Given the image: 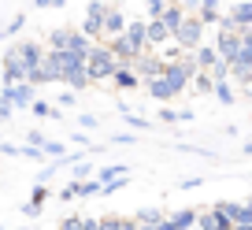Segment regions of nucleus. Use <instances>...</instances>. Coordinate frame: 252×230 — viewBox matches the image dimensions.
<instances>
[{
    "instance_id": "nucleus-19",
    "label": "nucleus",
    "mask_w": 252,
    "mask_h": 230,
    "mask_svg": "<svg viewBox=\"0 0 252 230\" xmlns=\"http://www.w3.org/2000/svg\"><path fill=\"white\" fill-rule=\"evenodd\" d=\"M193 64H197V71H200V74H208L215 64H219V52H215L212 45H200L197 52H193Z\"/></svg>"
},
{
    "instance_id": "nucleus-25",
    "label": "nucleus",
    "mask_w": 252,
    "mask_h": 230,
    "mask_svg": "<svg viewBox=\"0 0 252 230\" xmlns=\"http://www.w3.org/2000/svg\"><path fill=\"white\" fill-rule=\"evenodd\" d=\"M23 26H26V15L19 11V15H11V19H8V26L0 30V41H4V37H15V33L23 30Z\"/></svg>"
},
{
    "instance_id": "nucleus-9",
    "label": "nucleus",
    "mask_w": 252,
    "mask_h": 230,
    "mask_svg": "<svg viewBox=\"0 0 252 230\" xmlns=\"http://www.w3.org/2000/svg\"><path fill=\"white\" fill-rule=\"evenodd\" d=\"M15 52H19V60H23L26 74H30V71H37V67H41V60H45V52H48V48L41 45V41L26 37V41H15Z\"/></svg>"
},
{
    "instance_id": "nucleus-17",
    "label": "nucleus",
    "mask_w": 252,
    "mask_h": 230,
    "mask_svg": "<svg viewBox=\"0 0 252 230\" xmlns=\"http://www.w3.org/2000/svg\"><path fill=\"white\" fill-rule=\"evenodd\" d=\"M163 219H167L163 208H137V212H134V223H137V227H145V230H156Z\"/></svg>"
},
{
    "instance_id": "nucleus-44",
    "label": "nucleus",
    "mask_w": 252,
    "mask_h": 230,
    "mask_svg": "<svg viewBox=\"0 0 252 230\" xmlns=\"http://www.w3.org/2000/svg\"><path fill=\"white\" fill-rule=\"evenodd\" d=\"M241 230H252V227H241Z\"/></svg>"
},
{
    "instance_id": "nucleus-30",
    "label": "nucleus",
    "mask_w": 252,
    "mask_h": 230,
    "mask_svg": "<svg viewBox=\"0 0 252 230\" xmlns=\"http://www.w3.org/2000/svg\"><path fill=\"white\" fill-rule=\"evenodd\" d=\"M30 108H33V115H41V119H56V115H60V111H56L52 104H45V100H33Z\"/></svg>"
},
{
    "instance_id": "nucleus-37",
    "label": "nucleus",
    "mask_w": 252,
    "mask_h": 230,
    "mask_svg": "<svg viewBox=\"0 0 252 230\" xmlns=\"http://www.w3.org/2000/svg\"><path fill=\"white\" fill-rule=\"evenodd\" d=\"M19 156L33 160V164H37V160H45V156H41V149H30V145H26V149H19Z\"/></svg>"
},
{
    "instance_id": "nucleus-33",
    "label": "nucleus",
    "mask_w": 252,
    "mask_h": 230,
    "mask_svg": "<svg viewBox=\"0 0 252 230\" xmlns=\"http://www.w3.org/2000/svg\"><path fill=\"white\" fill-rule=\"evenodd\" d=\"M89 175H93V164H89V160H82V164H74V182H86Z\"/></svg>"
},
{
    "instance_id": "nucleus-3",
    "label": "nucleus",
    "mask_w": 252,
    "mask_h": 230,
    "mask_svg": "<svg viewBox=\"0 0 252 230\" xmlns=\"http://www.w3.org/2000/svg\"><path fill=\"white\" fill-rule=\"evenodd\" d=\"M171 41L182 48V56H193L200 45H204V26L197 23V15H193V11H186V19H182V26L171 33Z\"/></svg>"
},
{
    "instance_id": "nucleus-41",
    "label": "nucleus",
    "mask_w": 252,
    "mask_h": 230,
    "mask_svg": "<svg viewBox=\"0 0 252 230\" xmlns=\"http://www.w3.org/2000/svg\"><path fill=\"white\" fill-rule=\"evenodd\" d=\"M11 111H15V108H11L8 100H0V123H4V119H11Z\"/></svg>"
},
{
    "instance_id": "nucleus-43",
    "label": "nucleus",
    "mask_w": 252,
    "mask_h": 230,
    "mask_svg": "<svg viewBox=\"0 0 252 230\" xmlns=\"http://www.w3.org/2000/svg\"><path fill=\"white\" fill-rule=\"evenodd\" d=\"M241 156H252V141H245V145H241Z\"/></svg>"
},
{
    "instance_id": "nucleus-13",
    "label": "nucleus",
    "mask_w": 252,
    "mask_h": 230,
    "mask_svg": "<svg viewBox=\"0 0 252 230\" xmlns=\"http://www.w3.org/2000/svg\"><path fill=\"white\" fill-rule=\"evenodd\" d=\"M141 86H145V93H149L152 100H159V104H167V100H174V97H182L178 89H174L171 82L163 78V74H159V78H152V82H141Z\"/></svg>"
},
{
    "instance_id": "nucleus-5",
    "label": "nucleus",
    "mask_w": 252,
    "mask_h": 230,
    "mask_svg": "<svg viewBox=\"0 0 252 230\" xmlns=\"http://www.w3.org/2000/svg\"><path fill=\"white\" fill-rule=\"evenodd\" d=\"M215 52H219V60H226V64H234L237 60V52H241V33L234 30V26H226V23H219V33H215Z\"/></svg>"
},
{
    "instance_id": "nucleus-21",
    "label": "nucleus",
    "mask_w": 252,
    "mask_h": 230,
    "mask_svg": "<svg viewBox=\"0 0 252 230\" xmlns=\"http://www.w3.org/2000/svg\"><path fill=\"white\" fill-rule=\"evenodd\" d=\"M182 19H186V8H182V4H167V8H163V19H159V23H163L167 26V30H178V26H182Z\"/></svg>"
},
{
    "instance_id": "nucleus-23",
    "label": "nucleus",
    "mask_w": 252,
    "mask_h": 230,
    "mask_svg": "<svg viewBox=\"0 0 252 230\" xmlns=\"http://www.w3.org/2000/svg\"><path fill=\"white\" fill-rule=\"evenodd\" d=\"M189 89H193V93L197 97H212V89H215V82H212V74H193V82H189Z\"/></svg>"
},
{
    "instance_id": "nucleus-24",
    "label": "nucleus",
    "mask_w": 252,
    "mask_h": 230,
    "mask_svg": "<svg viewBox=\"0 0 252 230\" xmlns=\"http://www.w3.org/2000/svg\"><path fill=\"white\" fill-rule=\"evenodd\" d=\"M93 178H96L100 186H104V182H111V178H126V167H123V164H108V167H100Z\"/></svg>"
},
{
    "instance_id": "nucleus-34",
    "label": "nucleus",
    "mask_w": 252,
    "mask_h": 230,
    "mask_svg": "<svg viewBox=\"0 0 252 230\" xmlns=\"http://www.w3.org/2000/svg\"><path fill=\"white\" fill-rule=\"evenodd\" d=\"M126 186V178H111V182H104V190H100V197H111V193H119Z\"/></svg>"
},
{
    "instance_id": "nucleus-2",
    "label": "nucleus",
    "mask_w": 252,
    "mask_h": 230,
    "mask_svg": "<svg viewBox=\"0 0 252 230\" xmlns=\"http://www.w3.org/2000/svg\"><path fill=\"white\" fill-rule=\"evenodd\" d=\"M89 48H93V41H86L78 30H67V26H60V30H48V52L89 56Z\"/></svg>"
},
{
    "instance_id": "nucleus-29",
    "label": "nucleus",
    "mask_w": 252,
    "mask_h": 230,
    "mask_svg": "<svg viewBox=\"0 0 252 230\" xmlns=\"http://www.w3.org/2000/svg\"><path fill=\"white\" fill-rule=\"evenodd\" d=\"M163 8H167V0H152V4H145V23H149V19H163Z\"/></svg>"
},
{
    "instance_id": "nucleus-42",
    "label": "nucleus",
    "mask_w": 252,
    "mask_h": 230,
    "mask_svg": "<svg viewBox=\"0 0 252 230\" xmlns=\"http://www.w3.org/2000/svg\"><path fill=\"white\" fill-rule=\"evenodd\" d=\"M115 141H119V145H134L137 137H134V134H115Z\"/></svg>"
},
{
    "instance_id": "nucleus-7",
    "label": "nucleus",
    "mask_w": 252,
    "mask_h": 230,
    "mask_svg": "<svg viewBox=\"0 0 252 230\" xmlns=\"http://www.w3.org/2000/svg\"><path fill=\"white\" fill-rule=\"evenodd\" d=\"M104 15H108V4H86V19H82V37L86 41H100V23H104Z\"/></svg>"
},
{
    "instance_id": "nucleus-47",
    "label": "nucleus",
    "mask_w": 252,
    "mask_h": 230,
    "mask_svg": "<svg viewBox=\"0 0 252 230\" xmlns=\"http://www.w3.org/2000/svg\"><path fill=\"white\" fill-rule=\"evenodd\" d=\"M193 230H197V227H193Z\"/></svg>"
},
{
    "instance_id": "nucleus-45",
    "label": "nucleus",
    "mask_w": 252,
    "mask_h": 230,
    "mask_svg": "<svg viewBox=\"0 0 252 230\" xmlns=\"http://www.w3.org/2000/svg\"><path fill=\"white\" fill-rule=\"evenodd\" d=\"M0 230H8V227H0Z\"/></svg>"
},
{
    "instance_id": "nucleus-8",
    "label": "nucleus",
    "mask_w": 252,
    "mask_h": 230,
    "mask_svg": "<svg viewBox=\"0 0 252 230\" xmlns=\"http://www.w3.org/2000/svg\"><path fill=\"white\" fill-rule=\"evenodd\" d=\"M130 71L137 74V82H152V78L163 74V60H159V52H141L134 64H130Z\"/></svg>"
},
{
    "instance_id": "nucleus-46",
    "label": "nucleus",
    "mask_w": 252,
    "mask_h": 230,
    "mask_svg": "<svg viewBox=\"0 0 252 230\" xmlns=\"http://www.w3.org/2000/svg\"><path fill=\"white\" fill-rule=\"evenodd\" d=\"M226 230H234V227H226Z\"/></svg>"
},
{
    "instance_id": "nucleus-16",
    "label": "nucleus",
    "mask_w": 252,
    "mask_h": 230,
    "mask_svg": "<svg viewBox=\"0 0 252 230\" xmlns=\"http://www.w3.org/2000/svg\"><path fill=\"white\" fill-rule=\"evenodd\" d=\"M123 37L137 48V52H149V41H145V19H130L123 30Z\"/></svg>"
},
{
    "instance_id": "nucleus-22",
    "label": "nucleus",
    "mask_w": 252,
    "mask_h": 230,
    "mask_svg": "<svg viewBox=\"0 0 252 230\" xmlns=\"http://www.w3.org/2000/svg\"><path fill=\"white\" fill-rule=\"evenodd\" d=\"M111 82H115L119 89H137V86H141V82H137V74L130 71V67H119V71L111 74Z\"/></svg>"
},
{
    "instance_id": "nucleus-36",
    "label": "nucleus",
    "mask_w": 252,
    "mask_h": 230,
    "mask_svg": "<svg viewBox=\"0 0 252 230\" xmlns=\"http://www.w3.org/2000/svg\"><path fill=\"white\" fill-rule=\"evenodd\" d=\"M159 119H163V123H182V111H171V108H159Z\"/></svg>"
},
{
    "instance_id": "nucleus-6",
    "label": "nucleus",
    "mask_w": 252,
    "mask_h": 230,
    "mask_svg": "<svg viewBox=\"0 0 252 230\" xmlns=\"http://www.w3.org/2000/svg\"><path fill=\"white\" fill-rule=\"evenodd\" d=\"M26 82V67H23V60H19V52H15V45L4 52V60H0V86H23Z\"/></svg>"
},
{
    "instance_id": "nucleus-40",
    "label": "nucleus",
    "mask_w": 252,
    "mask_h": 230,
    "mask_svg": "<svg viewBox=\"0 0 252 230\" xmlns=\"http://www.w3.org/2000/svg\"><path fill=\"white\" fill-rule=\"evenodd\" d=\"M74 100H78L74 93H60V108H74Z\"/></svg>"
},
{
    "instance_id": "nucleus-20",
    "label": "nucleus",
    "mask_w": 252,
    "mask_h": 230,
    "mask_svg": "<svg viewBox=\"0 0 252 230\" xmlns=\"http://www.w3.org/2000/svg\"><path fill=\"white\" fill-rule=\"evenodd\" d=\"M174 230H193L197 227V208H182V212H171L167 215Z\"/></svg>"
},
{
    "instance_id": "nucleus-31",
    "label": "nucleus",
    "mask_w": 252,
    "mask_h": 230,
    "mask_svg": "<svg viewBox=\"0 0 252 230\" xmlns=\"http://www.w3.org/2000/svg\"><path fill=\"white\" fill-rule=\"evenodd\" d=\"M123 123H126L130 130H149V127H152L149 119H141V115H134V111H130V115H123Z\"/></svg>"
},
{
    "instance_id": "nucleus-27",
    "label": "nucleus",
    "mask_w": 252,
    "mask_h": 230,
    "mask_svg": "<svg viewBox=\"0 0 252 230\" xmlns=\"http://www.w3.org/2000/svg\"><path fill=\"white\" fill-rule=\"evenodd\" d=\"M41 156H52V164H60V160L67 156V149H63L60 141H45L41 145Z\"/></svg>"
},
{
    "instance_id": "nucleus-35",
    "label": "nucleus",
    "mask_w": 252,
    "mask_h": 230,
    "mask_svg": "<svg viewBox=\"0 0 252 230\" xmlns=\"http://www.w3.org/2000/svg\"><path fill=\"white\" fill-rule=\"evenodd\" d=\"M60 230H82V215H63Z\"/></svg>"
},
{
    "instance_id": "nucleus-32",
    "label": "nucleus",
    "mask_w": 252,
    "mask_h": 230,
    "mask_svg": "<svg viewBox=\"0 0 252 230\" xmlns=\"http://www.w3.org/2000/svg\"><path fill=\"white\" fill-rule=\"evenodd\" d=\"M56 197H60L63 204H67V200H74V197H78V182H74V178H71V182H67V186H60V193H56Z\"/></svg>"
},
{
    "instance_id": "nucleus-18",
    "label": "nucleus",
    "mask_w": 252,
    "mask_h": 230,
    "mask_svg": "<svg viewBox=\"0 0 252 230\" xmlns=\"http://www.w3.org/2000/svg\"><path fill=\"white\" fill-rule=\"evenodd\" d=\"M45 200H48V186H45V182H37V186H33V193H30V200L23 204V215H30V219H33V215H41Z\"/></svg>"
},
{
    "instance_id": "nucleus-15",
    "label": "nucleus",
    "mask_w": 252,
    "mask_h": 230,
    "mask_svg": "<svg viewBox=\"0 0 252 230\" xmlns=\"http://www.w3.org/2000/svg\"><path fill=\"white\" fill-rule=\"evenodd\" d=\"M226 215L215 208H197V230H226Z\"/></svg>"
},
{
    "instance_id": "nucleus-10",
    "label": "nucleus",
    "mask_w": 252,
    "mask_h": 230,
    "mask_svg": "<svg viewBox=\"0 0 252 230\" xmlns=\"http://www.w3.org/2000/svg\"><path fill=\"white\" fill-rule=\"evenodd\" d=\"M0 100H8L11 108H30L37 97H33L30 82H23V86H0Z\"/></svg>"
},
{
    "instance_id": "nucleus-38",
    "label": "nucleus",
    "mask_w": 252,
    "mask_h": 230,
    "mask_svg": "<svg viewBox=\"0 0 252 230\" xmlns=\"http://www.w3.org/2000/svg\"><path fill=\"white\" fill-rule=\"evenodd\" d=\"M78 127L82 130H93L96 127V115H78Z\"/></svg>"
},
{
    "instance_id": "nucleus-14",
    "label": "nucleus",
    "mask_w": 252,
    "mask_h": 230,
    "mask_svg": "<svg viewBox=\"0 0 252 230\" xmlns=\"http://www.w3.org/2000/svg\"><path fill=\"white\" fill-rule=\"evenodd\" d=\"M189 11L197 15L200 26H219L222 23V8H219V4H212V0H200V4H193Z\"/></svg>"
},
{
    "instance_id": "nucleus-11",
    "label": "nucleus",
    "mask_w": 252,
    "mask_h": 230,
    "mask_svg": "<svg viewBox=\"0 0 252 230\" xmlns=\"http://www.w3.org/2000/svg\"><path fill=\"white\" fill-rule=\"evenodd\" d=\"M126 11L123 8H111L108 4V15H104V23H100V41H111V37H119V33L126 30Z\"/></svg>"
},
{
    "instance_id": "nucleus-4",
    "label": "nucleus",
    "mask_w": 252,
    "mask_h": 230,
    "mask_svg": "<svg viewBox=\"0 0 252 230\" xmlns=\"http://www.w3.org/2000/svg\"><path fill=\"white\" fill-rule=\"evenodd\" d=\"M193 74H197V64H193V56H178V60H167V64H163V78L171 82L178 93H186V89H189Z\"/></svg>"
},
{
    "instance_id": "nucleus-12",
    "label": "nucleus",
    "mask_w": 252,
    "mask_h": 230,
    "mask_svg": "<svg viewBox=\"0 0 252 230\" xmlns=\"http://www.w3.org/2000/svg\"><path fill=\"white\" fill-rule=\"evenodd\" d=\"M222 23L234 26L237 33H241V30H252V4H234L230 11H222Z\"/></svg>"
},
{
    "instance_id": "nucleus-1",
    "label": "nucleus",
    "mask_w": 252,
    "mask_h": 230,
    "mask_svg": "<svg viewBox=\"0 0 252 230\" xmlns=\"http://www.w3.org/2000/svg\"><path fill=\"white\" fill-rule=\"evenodd\" d=\"M119 71V60L108 52V45L104 41H96L93 48H89V56H86V74H89V86L93 82H111V74Z\"/></svg>"
},
{
    "instance_id": "nucleus-39",
    "label": "nucleus",
    "mask_w": 252,
    "mask_h": 230,
    "mask_svg": "<svg viewBox=\"0 0 252 230\" xmlns=\"http://www.w3.org/2000/svg\"><path fill=\"white\" fill-rule=\"evenodd\" d=\"M0 152H4V156H19V145H11V141H0Z\"/></svg>"
},
{
    "instance_id": "nucleus-28",
    "label": "nucleus",
    "mask_w": 252,
    "mask_h": 230,
    "mask_svg": "<svg viewBox=\"0 0 252 230\" xmlns=\"http://www.w3.org/2000/svg\"><path fill=\"white\" fill-rule=\"evenodd\" d=\"M104 186L96 182V178H86V182H78V197H100Z\"/></svg>"
},
{
    "instance_id": "nucleus-26",
    "label": "nucleus",
    "mask_w": 252,
    "mask_h": 230,
    "mask_svg": "<svg viewBox=\"0 0 252 230\" xmlns=\"http://www.w3.org/2000/svg\"><path fill=\"white\" fill-rule=\"evenodd\" d=\"M212 93H215V100H219V104H234V100H237V93H234V86H230V82H219Z\"/></svg>"
}]
</instances>
